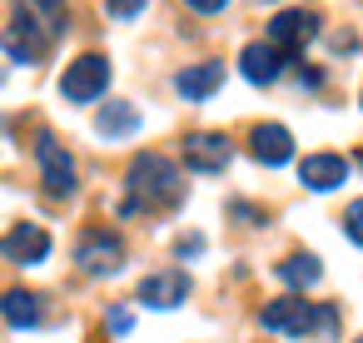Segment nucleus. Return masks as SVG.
Masks as SVG:
<instances>
[{
    "label": "nucleus",
    "instance_id": "7",
    "mask_svg": "<svg viewBox=\"0 0 363 343\" xmlns=\"http://www.w3.org/2000/svg\"><path fill=\"white\" fill-rule=\"evenodd\" d=\"M229 159H234V145H229V135H219V130H194V135L184 140V164H189L194 174H219Z\"/></svg>",
    "mask_w": 363,
    "mask_h": 343
},
{
    "label": "nucleus",
    "instance_id": "8",
    "mask_svg": "<svg viewBox=\"0 0 363 343\" xmlns=\"http://www.w3.org/2000/svg\"><path fill=\"white\" fill-rule=\"evenodd\" d=\"M313 35H318V16H313V11H279V16L269 21V40H274L284 55H298Z\"/></svg>",
    "mask_w": 363,
    "mask_h": 343
},
{
    "label": "nucleus",
    "instance_id": "13",
    "mask_svg": "<svg viewBox=\"0 0 363 343\" xmlns=\"http://www.w3.org/2000/svg\"><path fill=\"white\" fill-rule=\"evenodd\" d=\"M298 179H303V189H313V194H333V189L348 179V159H343V154H308V159L298 164Z\"/></svg>",
    "mask_w": 363,
    "mask_h": 343
},
{
    "label": "nucleus",
    "instance_id": "4",
    "mask_svg": "<svg viewBox=\"0 0 363 343\" xmlns=\"http://www.w3.org/2000/svg\"><path fill=\"white\" fill-rule=\"evenodd\" d=\"M105 90H110V60H105V55H80V60H70L65 75H60V95H65L70 105H90V100H100Z\"/></svg>",
    "mask_w": 363,
    "mask_h": 343
},
{
    "label": "nucleus",
    "instance_id": "19",
    "mask_svg": "<svg viewBox=\"0 0 363 343\" xmlns=\"http://www.w3.org/2000/svg\"><path fill=\"white\" fill-rule=\"evenodd\" d=\"M105 11H110L115 21H130V16H140V11H145V0H105Z\"/></svg>",
    "mask_w": 363,
    "mask_h": 343
},
{
    "label": "nucleus",
    "instance_id": "9",
    "mask_svg": "<svg viewBox=\"0 0 363 343\" xmlns=\"http://www.w3.org/2000/svg\"><path fill=\"white\" fill-rule=\"evenodd\" d=\"M189 274L184 269H160V274H150V279H140V303L145 308H179L184 298H189Z\"/></svg>",
    "mask_w": 363,
    "mask_h": 343
},
{
    "label": "nucleus",
    "instance_id": "3",
    "mask_svg": "<svg viewBox=\"0 0 363 343\" xmlns=\"http://www.w3.org/2000/svg\"><path fill=\"white\" fill-rule=\"evenodd\" d=\"M0 45H6V55L16 65H35L50 50V26H40V16H30V11H16L11 26L0 30Z\"/></svg>",
    "mask_w": 363,
    "mask_h": 343
},
{
    "label": "nucleus",
    "instance_id": "6",
    "mask_svg": "<svg viewBox=\"0 0 363 343\" xmlns=\"http://www.w3.org/2000/svg\"><path fill=\"white\" fill-rule=\"evenodd\" d=\"M35 159H40V184L50 199H70L75 194V159L65 154V145L55 135H40L35 145Z\"/></svg>",
    "mask_w": 363,
    "mask_h": 343
},
{
    "label": "nucleus",
    "instance_id": "21",
    "mask_svg": "<svg viewBox=\"0 0 363 343\" xmlns=\"http://www.w3.org/2000/svg\"><path fill=\"white\" fill-rule=\"evenodd\" d=\"M130 323H135L130 308H110V328H115V333H130Z\"/></svg>",
    "mask_w": 363,
    "mask_h": 343
},
{
    "label": "nucleus",
    "instance_id": "18",
    "mask_svg": "<svg viewBox=\"0 0 363 343\" xmlns=\"http://www.w3.org/2000/svg\"><path fill=\"white\" fill-rule=\"evenodd\" d=\"M343 234H348V239L363 249V199H353V204L343 209Z\"/></svg>",
    "mask_w": 363,
    "mask_h": 343
},
{
    "label": "nucleus",
    "instance_id": "14",
    "mask_svg": "<svg viewBox=\"0 0 363 343\" xmlns=\"http://www.w3.org/2000/svg\"><path fill=\"white\" fill-rule=\"evenodd\" d=\"M219 85H224V65H219V60H204V65H189V70L174 75V90H179L184 100H209Z\"/></svg>",
    "mask_w": 363,
    "mask_h": 343
},
{
    "label": "nucleus",
    "instance_id": "22",
    "mask_svg": "<svg viewBox=\"0 0 363 343\" xmlns=\"http://www.w3.org/2000/svg\"><path fill=\"white\" fill-rule=\"evenodd\" d=\"M199 249H204V239H199V234H194V239H179V259H194Z\"/></svg>",
    "mask_w": 363,
    "mask_h": 343
},
{
    "label": "nucleus",
    "instance_id": "1",
    "mask_svg": "<svg viewBox=\"0 0 363 343\" xmlns=\"http://www.w3.org/2000/svg\"><path fill=\"white\" fill-rule=\"evenodd\" d=\"M125 189H130L125 214H135V209L160 214V209H174L184 199V179H179V169L164 154H135L130 159V174H125Z\"/></svg>",
    "mask_w": 363,
    "mask_h": 343
},
{
    "label": "nucleus",
    "instance_id": "11",
    "mask_svg": "<svg viewBox=\"0 0 363 343\" xmlns=\"http://www.w3.org/2000/svg\"><path fill=\"white\" fill-rule=\"evenodd\" d=\"M0 254L11 264H40L50 254V234L40 224H16V229H6V239H0Z\"/></svg>",
    "mask_w": 363,
    "mask_h": 343
},
{
    "label": "nucleus",
    "instance_id": "20",
    "mask_svg": "<svg viewBox=\"0 0 363 343\" xmlns=\"http://www.w3.org/2000/svg\"><path fill=\"white\" fill-rule=\"evenodd\" d=\"M184 6H189L194 16H219V11L229 6V0H184Z\"/></svg>",
    "mask_w": 363,
    "mask_h": 343
},
{
    "label": "nucleus",
    "instance_id": "5",
    "mask_svg": "<svg viewBox=\"0 0 363 343\" xmlns=\"http://www.w3.org/2000/svg\"><path fill=\"white\" fill-rule=\"evenodd\" d=\"M259 323H264L269 333L303 338V333H313V323H318V303H303L298 293H284V298H274V303L259 308Z\"/></svg>",
    "mask_w": 363,
    "mask_h": 343
},
{
    "label": "nucleus",
    "instance_id": "10",
    "mask_svg": "<svg viewBox=\"0 0 363 343\" xmlns=\"http://www.w3.org/2000/svg\"><path fill=\"white\" fill-rule=\"evenodd\" d=\"M284 65H289V55H284L274 40H254V45L239 50V70H244L249 85H274V80L284 75Z\"/></svg>",
    "mask_w": 363,
    "mask_h": 343
},
{
    "label": "nucleus",
    "instance_id": "23",
    "mask_svg": "<svg viewBox=\"0 0 363 343\" xmlns=\"http://www.w3.org/2000/svg\"><path fill=\"white\" fill-rule=\"evenodd\" d=\"M358 343H363V338H358Z\"/></svg>",
    "mask_w": 363,
    "mask_h": 343
},
{
    "label": "nucleus",
    "instance_id": "12",
    "mask_svg": "<svg viewBox=\"0 0 363 343\" xmlns=\"http://www.w3.org/2000/svg\"><path fill=\"white\" fill-rule=\"evenodd\" d=\"M249 154H254L259 164L279 169V164L294 159V135H289L284 125H254V135H249Z\"/></svg>",
    "mask_w": 363,
    "mask_h": 343
},
{
    "label": "nucleus",
    "instance_id": "15",
    "mask_svg": "<svg viewBox=\"0 0 363 343\" xmlns=\"http://www.w3.org/2000/svg\"><path fill=\"white\" fill-rule=\"evenodd\" d=\"M0 318H6L11 328H35L45 318V308H40V298L30 288H6L0 293Z\"/></svg>",
    "mask_w": 363,
    "mask_h": 343
},
{
    "label": "nucleus",
    "instance_id": "2",
    "mask_svg": "<svg viewBox=\"0 0 363 343\" xmlns=\"http://www.w3.org/2000/svg\"><path fill=\"white\" fill-rule=\"evenodd\" d=\"M75 264L90 274V279H105V274H120L125 269V239L115 229H85L80 244H75Z\"/></svg>",
    "mask_w": 363,
    "mask_h": 343
},
{
    "label": "nucleus",
    "instance_id": "16",
    "mask_svg": "<svg viewBox=\"0 0 363 343\" xmlns=\"http://www.w3.org/2000/svg\"><path fill=\"white\" fill-rule=\"evenodd\" d=\"M95 130H100L105 140H125V135H135V130H140V110H135V105H125V100H115V105H105V110H100Z\"/></svg>",
    "mask_w": 363,
    "mask_h": 343
},
{
    "label": "nucleus",
    "instance_id": "17",
    "mask_svg": "<svg viewBox=\"0 0 363 343\" xmlns=\"http://www.w3.org/2000/svg\"><path fill=\"white\" fill-rule=\"evenodd\" d=\"M279 279H284L289 288H313V283L323 279V269H318L313 254H289V259L279 264Z\"/></svg>",
    "mask_w": 363,
    "mask_h": 343
}]
</instances>
